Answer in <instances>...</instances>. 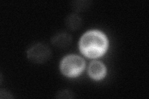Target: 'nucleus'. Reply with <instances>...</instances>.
Listing matches in <instances>:
<instances>
[{
	"mask_svg": "<svg viewBox=\"0 0 149 99\" xmlns=\"http://www.w3.org/2000/svg\"><path fill=\"white\" fill-rule=\"evenodd\" d=\"M108 47V41L103 33L91 30L84 34L80 41V48L88 58H95L103 55Z\"/></svg>",
	"mask_w": 149,
	"mask_h": 99,
	"instance_id": "f257e3e1",
	"label": "nucleus"
},
{
	"mask_svg": "<svg viewBox=\"0 0 149 99\" xmlns=\"http://www.w3.org/2000/svg\"><path fill=\"white\" fill-rule=\"evenodd\" d=\"M85 67V62L80 56L71 55L65 57L60 64V69L65 76L75 77L80 74Z\"/></svg>",
	"mask_w": 149,
	"mask_h": 99,
	"instance_id": "f03ea898",
	"label": "nucleus"
},
{
	"mask_svg": "<svg viewBox=\"0 0 149 99\" xmlns=\"http://www.w3.org/2000/svg\"><path fill=\"white\" fill-rule=\"evenodd\" d=\"M52 53L49 47L44 44H37L27 50V57L32 62L43 63L48 61Z\"/></svg>",
	"mask_w": 149,
	"mask_h": 99,
	"instance_id": "7ed1b4c3",
	"label": "nucleus"
},
{
	"mask_svg": "<svg viewBox=\"0 0 149 99\" xmlns=\"http://www.w3.org/2000/svg\"><path fill=\"white\" fill-rule=\"evenodd\" d=\"M106 73V68L104 64L99 61H93L88 68V74L90 76L95 80L103 78Z\"/></svg>",
	"mask_w": 149,
	"mask_h": 99,
	"instance_id": "20e7f679",
	"label": "nucleus"
},
{
	"mask_svg": "<svg viewBox=\"0 0 149 99\" xmlns=\"http://www.w3.org/2000/svg\"><path fill=\"white\" fill-rule=\"evenodd\" d=\"M72 38L67 32H60L52 39V44L58 48H66L71 44Z\"/></svg>",
	"mask_w": 149,
	"mask_h": 99,
	"instance_id": "39448f33",
	"label": "nucleus"
},
{
	"mask_svg": "<svg viewBox=\"0 0 149 99\" xmlns=\"http://www.w3.org/2000/svg\"><path fill=\"white\" fill-rule=\"evenodd\" d=\"M65 24L69 29L76 30L80 28L82 24V19L80 16L77 14H71L65 19Z\"/></svg>",
	"mask_w": 149,
	"mask_h": 99,
	"instance_id": "423d86ee",
	"label": "nucleus"
},
{
	"mask_svg": "<svg viewBox=\"0 0 149 99\" xmlns=\"http://www.w3.org/2000/svg\"><path fill=\"white\" fill-rule=\"evenodd\" d=\"M57 98H73L74 97V93L68 90H63L60 91L58 93L57 96L56 97Z\"/></svg>",
	"mask_w": 149,
	"mask_h": 99,
	"instance_id": "0eeeda50",
	"label": "nucleus"
}]
</instances>
